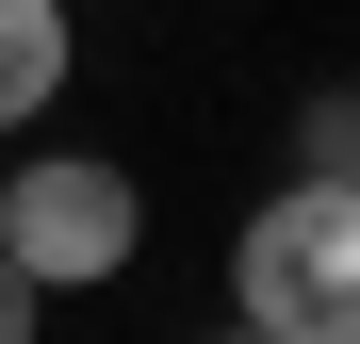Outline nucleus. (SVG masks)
<instances>
[{"label": "nucleus", "instance_id": "nucleus-1", "mask_svg": "<svg viewBox=\"0 0 360 344\" xmlns=\"http://www.w3.org/2000/svg\"><path fill=\"white\" fill-rule=\"evenodd\" d=\"M229 312L278 328V344H360V181H295L246 213V246H229Z\"/></svg>", "mask_w": 360, "mask_h": 344}, {"label": "nucleus", "instance_id": "nucleus-6", "mask_svg": "<svg viewBox=\"0 0 360 344\" xmlns=\"http://www.w3.org/2000/svg\"><path fill=\"white\" fill-rule=\"evenodd\" d=\"M213 344H278V328H246V312H229V328H213Z\"/></svg>", "mask_w": 360, "mask_h": 344}, {"label": "nucleus", "instance_id": "nucleus-3", "mask_svg": "<svg viewBox=\"0 0 360 344\" xmlns=\"http://www.w3.org/2000/svg\"><path fill=\"white\" fill-rule=\"evenodd\" d=\"M66 98V0H0V132Z\"/></svg>", "mask_w": 360, "mask_h": 344}, {"label": "nucleus", "instance_id": "nucleus-2", "mask_svg": "<svg viewBox=\"0 0 360 344\" xmlns=\"http://www.w3.org/2000/svg\"><path fill=\"white\" fill-rule=\"evenodd\" d=\"M0 246H17L49 295H82V279H115V262L148 246V197H131V164H98V148L0 164Z\"/></svg>", "mask_w": 360, "mask_h": 344}, {"label": "nucleus", "instance_id": "nucleus-5", "mask_svg": "<svg viewBox=\"0 0 360 344\" xmlns=\"http://www.w3.org/2000/svg\"><path fill=\"white\" fill-rule=\"evenodd\" d=\"M33 328H49V279H33L17 246H0V344H33Z\"/></svg>", "mask_w": 360, "mask_h": 344}, {"label": "nucleus", "instance_id": "nucleus-4", "mask_svg": "<svg viewBox=\"0 0 360 344\" xmlns=\"http://www.w3.org/2000/svg\"><path fill=\"white\" fill-rule=\"evenodd\" d=\"M295 164H328V181H360V82H328L311 115H295Z\"/></svg>", "mask_w": 360, "mask_h": 344}]
</instances>
